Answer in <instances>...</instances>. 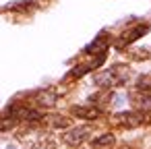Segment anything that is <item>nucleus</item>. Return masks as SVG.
Returning <instances> with one entry per match:
<instances>
[{"instance_id":"obj_5","label":"nucleus","mask_w":151,"mask_h":149,"mask_svg":"<svg viewBox=\"0 0 151 149\" xmlns=\"http://www.w3.org/2000/svg\"><path fill=\"white\" fill-rule=\"evenodd\" d=\"M108 48H110V35L106 31H101L87 48H85V54H91V56H108Z\"/></svg>"},{"instance_id":"obj_11","label":"nucleus","mask_w":151,"mask_h":149,"mask_svg":"<svg viewBox=\"0 0 151 149\" xmlns=\"http://www.w3.org/2000/svg\"><path fill=\"white\" fill-rule=\"evenodd\" d=\"M29 149H56V141L52 137H40L37 141L31 143Z\"/></svg>"},{"instance_id":"obj_2","label":"nucleus","mask_w":151,"mask_h":149,"mask_svg":"<svg viewBox=\"0 0 151 149\" xmlns=\"http://www.w3.org/2000/svg\"><path fill=\"white\" fill-rule=\"evenodd\" d=\"M110 120H112V124H116L120 128H137V126L151 122V114L141 112V110H128V112H116Z\"/></svg>"},{"instance_id":"obj_9","label":"nucleus","mask_w":151,"mask_h":149,"mask_svg":"<svg viewBox=\"0 0 151 149\" xmlns=\"http://www.w3.org/2000/svg\"><path fill=\"white\" fill-rule=\"evenodd\" d=\"M17 124H19V122H17V120L6 112V110L0 114V132H4V130H13Z\"/></svg>"},{"instance_id":"obj_7","label":"nucleus","mask_w":151,"mask_h":149,"mask_svg":"<svg viewBox=\"0 0 151 149\" xmlns=\"http://www.w3.org/2000/svg\"><path fill=\"white\" fill-rule=\"evenodd\" d=\"M73 116L77 118H83V120H97L101 116V108L93 106V104H87V106H73L70 108Z\"/></svg>"},{"instance_id":"obj_8","label":"nucleus","mask_w":151,"mask_h":149,"mask_svg":"<svg viewBox=\"0 0 151 149\" xmlns=\"http://www.w3.org/2000/svg\"><path fill=\"white\" fill-rule=\"evenodd\" d=\"M116 143L114 135L112 132H106V135H99L97 139H93V147L95 149H106V147H112Z\"/></svg>"},{"instance_id":"obj_4","label":"nucleus","mask_w":151,"mask_h":149,"mask_svg":"<svg viewBox=\"0 0 151 149\" xmlns=\"http://www.w3.org/2000/svg\"><path fill=\"white\" fill-rule=\"evenodd\" d=\"M89 135H91V126L83 124V126H75V128H68V130H66V132L62 135V141H64L66 145H70V147H77V145L85 143V141L89 139Z\"/></svg>"},{"instance_id":"obj_13","label":"nucleus","mask_w":151,"mask_h":149,"mask_svg":"<svg viewBox=\"0 0 151 149\" xmlns=\"http://www.w3.org/2000/svg\"><path fill=\"white\" fill-rule=\"evenodd\" d=\"M93 149H95V147H93Z\"/></svg>"},{"instance_id":"obj_6","label":"nucleus","mask_w":151,"mask_h":149,"mask_svg":"<svg viewBox=\"0 0 151 149\" xmlns=\"http://www.w3.org/2000/svg\"><path fill=\"white\" fill-rule=\"evenodd\" d=\"M58 97H60V95H58L54 89H40V91H35V93L31 95L33 104L40 106V108H54V106L58 104Z\"/></svg>"},{"instance_id":"obj_3","label":"nucleus","mask_w":151,"mask_h":149,"mask_svg":"<svg viewBox=\"0 0 151 149\" xmlns=\"http://www.w3.org/2000/svg\"><path fill=\"white\" fill-rule=\"evenodd\" d=\"M147 31H149V23H141V25H137V27H132V29H126V31L116 40V48H118V50H124L126 46H130L132 42H137L139 37H143Z\"/></svg>"},{"instance_id":"obj_12","label":"nucleus","mask_w":151,"mask_h":149,"mask_svg":"<svg viewBox=\"0 0 151 149\" xmlns=\"http://www.w3.org/2000/svg\"><path fill=\"white\" fill-rule=\"evenodd\" d=\"M134 89H137L139 93H151V77L141 75V77L137 79V83H134Z\"/></svg>"},{"instance_id":"obj_1","label":"nucleus","mask_w":151,"mask_h":149,"mask_svg":"<svg viewBox=\"0 0 151 149\" xmlns=\"http://www.w3.org/2000/svg\"><path fill=\"white\" fill-rule=\"evenodd\" d=\"M128 77H130V68L126 64H114V66H110V68H106V71H101V73L95 75V85L99 89L110 91V89L126 85Z\"/></svg>"},{"instance_id":"obj_10","label":"nucleus","mask_w":151,"mask_h":149,"mask_svg":"<svg viewBox=\"0 0 151 149\" xmlns=\"http://www.w3.org/2000/svg\"><path fill=\"white\" fill-rule=\"evenodd\" d=\"M44 124H48L50 128H66L68 126V118H64V116H46Z\"/></svg>"}]
</instances>
